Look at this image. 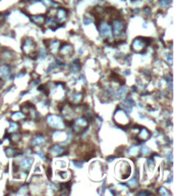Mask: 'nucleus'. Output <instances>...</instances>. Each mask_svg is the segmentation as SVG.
Masks as SVG:
<instances>
[{
    "instance_id": "f257e3e1",
    "label": "nucleus",
    "mask_w": 174,
    "mask_h": 196,
    "mask_svg": "<svg viewBox=\"0 0 174 196\" xmlns=\"http://www.w3.org/2000/svg\"><path fill=\"white\" fill-rule=\"evenodd\" d=\"M22 52L27 55V56L31 57V58H36L38 57V50H37V45L35 41L30 37H26L22 43Z\"/></svg>"
},
{
    "instance_id": "f03ea898",
    "label": "nucleus",
    "mask_w": 174,
    "mask_h": 196,
    "mask_svg": "<svg viewBox=\"0 0 174 196\" xmlns=\"http://www.w3.org/2000/svg\"><path fill=\"white\" fill-rule=\"evenodd\" d=\"M112 34L115 38H124L125 37V29H126V24L123 20L119 18H115L112 20L111 24Z\"/></svg>"
},
{
    "instance_id": "7ed1b4c3",
    "label": "nucleus",
    "mask_w": 174,
    "mask_h": 196,
    "mask_svg": "<svg viewBox=\"0 0 174 196\" xmlns=\"http://www.w3.org/2000/svg\"><path fill=\"white\" fill-rule=\"evenodd\" d=\"M149 38H145V37H136L134 39L132 43V51L136 52V53H142L147 49L148 45L150 44L151 41H149Z\"/></svg>"
},
{
    "instance_id": "20e7f679",
    "label": "nucleus",
    "mask_w": 174,
    "mask_h": 196,
    "mask_svg": "<svg viewBox=\"0 0 174 196\" xmlns=\"http://www.w3.org/2000/svg\"><path fill=\"white\" fill-rule=\"evenodd\" d=\"M47 125L52 129H57V130H62L65 128V122L61 115H49L46 119Z\"/></svg>"
},
{
    "instance_id": "39448f33",
    "label": "nucleus",
    "mask_w": 174,
    "mask_h": 196,
    "mask_svg": "<svg viewBox=\"0 0 174 196\" xmlns=\"http://www.w3.org/2000/svg\"><path fill=\"white\" fill-rule=\"evenodd\" d=\"M70 127H71L72 131H74V133L80 134L82 132H84L89 127V119H88V117H78V119H74V123H71Z\"/></svg>"
},
{
    "instance_id": "423d86ee",
    "label": "nucleus",
    "mask_w": 174,
    "mask_h": 196,
    "mask_svg": "<svg viewBox=\"0 0 174 196\" xmlns=\"http://www.w3.org/2000/svg\"><path fill=\"white\" fill-rule=\"evenodd\" d=\"M114 121L119 127H126L130 124V119L122 108H118L114 113Z\"/></svg>"
},
{
    "instance_id": "0eeeda50",
    "label": "nucleus",
    "mask_w": 174,
    "mask_h": 196,
    "mask_svg": "<svg viewBox=\"0 0 174 196\" xmlns=\"http://www.w3.org/2000/svg\"><path fill=\"white\" fill-rule=\"evenodd\" d=\"M98 30L99 33H100V36L104 39H111L113 34H112V29H111V25L107 22H104V20H100L98 23Z\"/></svg>"
},
{
    "instance_id": "6e6552de",
    "label": "nucleus",
    "mask_w": 174,
    "mask_h": 196,
    "mask_svg": "<svg viewBox=\"0 0 174 196\" xmlns=\"http://www.w3.org/2000/svg\"><path fill=\"white\" fill-rule=\"evenodd\" d=\"M118 174L120 176L121 180H125L128 177L130 176V173H132V167L128 162L126 161H121L119 162L118 165Z\"/></svg>"
},
{
    "instance_id": "1a4fd4ad",
    "label": "nucleus",
    "mask_w": 174,
    "mask_h": 196,
    "mask_svg": "<svg viewBox=\"0 0 174 196\" xmlns=\"http://www.w3.org/2000/svg\"><path fill=\"white\" fill-rule=\"evenodd\" d=\"M58 53L61 57L71 56L72 53H74V47L69 43H61L60 47L58 49Z\"/></svg>"
},
{
    "instance_id": "9d476101",
    "label": "nucleus",
    "mask_w": 174,
    "mask_h": 196,
    "mask_svg": "<svg viewBox=\"0 0 174 196\" xmlns=\"http://www.w3.org/2000/svg\"><path fill=\"white\" fill-rule=\"evenodd\" d=\"M33 162H34L33 157H24L20 161V163H18V168H20V170H22V172H28V173H29L30 169H31L32 165H33Z\"/></svg>"
},
{
    "instance_id": "9b49d317",
    "label": "nucleus",
    "mask_w": 174,
    "mask_h": 196,
    "mask_svg": "<svg viewBox=\"0 0 174 196\" xmlns=\"http://www.w3.org/2000/svg\"><path fill=\"white\" fill-rule=\"evenodd\" d=\"M151 137V133L150 131L146 128H140L138 132V135H136V138L138 139V142L142 143L144 141H147L149 138Z\"/></svg>"
},
{
    "instance_id": "f8f14e48",
    "label": "nucleus",
    "mask_w": 174,
    "mask_h": 196,
    "mask_svg": "<svg viewBox=\"0 0 174 196\" xmlns=\"http://www.w3.org/2000/svg\"><path fill=\"white\" fill-rule=\"evenodd\" d=\"M66 152V149L65 147L60 146V145H53V146L50 147L49 149V153L52 156H59V155H63V154Z\"/></svg>"
},
{
    "instance_id": "ddd939ff",
    "label": "nucleus",
    "mask_w": 174,
    "mask_h": 196,
    "mask_svg": "<svg viewBox=\"0 0 174 196\" xmlns=\"http://www.w3.org/2000/svg\"><path fill=\"white\" fill-rule=\"evenodd\" d=\"M68 99L71 104H78L83 100V93L80 92H70L68 94Z\"/></svg>"
},
{
    "instance_id": "4468645a",
    "label": "nucleus",
    "mask_w": 174,
    "mask_h": 196,
    "mask_svg": "<svg viewBox=\"0 0 174 196\" xmlns=\"http://www.w3.org/2000/svg\"><path fill=\"white\" fill-rule=\"evenodd\" d=\"M55 18L59 24L64 23L67 18V10L64 8H58L57 10H56Z\"/></svg>"
},
{
    "instance_id": "2eb2a0df",
    "label": "nucleus",
    "mask_w": 174,
    "mask_h": 196,
    "mask_svg": "<svg viewBox=\"0 0 174 196\" xmlns=\"http://www.w3.org/2000/svg\"><path fill=\"white\" fill-rule=\"evenodd\" d=\"M45 25H46V27H48L51 30H56L57 28H59V23L56 20L55 16H49V18H46Z\"/></svg>"
},
{
    "instance_id": "dca6fc26",
    "label": "nucleus",
    "mask_w": 174,
    "mask_h": 196,
    "mask_svg": "<svg viewBox=\"0 0 174 196\" xmlns=\"http://www.w3.org/2000/svg\"><path fill=\"white\" fill-rule=\"evenodd\" d=\"M11 74V66L8 64H2L0 66V78L7 79Z\"/></svg>"
},
{
    "instance_id": "f3484780",
    "label": "nucleus",
    "mask_w": 174,
    "mask_h": 196,
    "mask_svg": "<svg viewBox=\"0 0 174 196\" xmlns=\"http://www.w3.org/2000/svg\"><path fill=\"white\" fill-rule=\"evenodd\" d=\"M31 20L34 24H36L38 26H43L45 24V20H46V16L44 14H32L31 16Z\"/></svg>"
},
{
    "instance_id": "a211bd4d",
    "label": "nucleus",
    "mask_w": 174,
    "mask_h": 196,
    "mask_svg": "<svg viewBox=\"0 0 174 196\" xmlns=\"http://www.w3.org/2000/svg\"><path fill=\"white\" fill-rule=\"evenodd\" d=\"M60 44L61 42L58 40H55V41H49V44H48L47 47L50 49V51H51V53L55 54L58 52V49H59V47H60Z\"/></svg>"
},
{
    "instance_id": "6ab92c4d",
    "label": "nucleus",
    "mask_w": 174,
    "mask_h": 196,
    "mask_svg": "<svg viewBox=\"0 0 174 196\" xmlns=\"http://www.w3.org/2000/svg\"><path fill=\"white\" fill-rule=\"evenodd\" d=\"M45 142H46L45 137L43 135L39 134V135H36L33 138V140H32V145H33V146H41V145L45 144Z\"/></svg>"
},
{
    "instance_id": "aec40b11",
    "label": "nucleus",
    "mask_w": 174,
    "mask_h": 196,
    "mask_svg": "<svg viewBox=\"0 0 174 196\" xmlns=\"http://www.w3.org/2000/svg\"><path fill=\"white\" fill-rule=\"evenodd\" d=\"M127 94H128V89L126 86H121L120 88L116 91V97L118 99H124Z\"/></svg>"
},
{
    "instance_id": "412c9836",
    "label": "nucleus",
    "mask_w": 174,
    "mask_h": 196,
    "mask_svg": "<svg viewBox=\"0 0 174 196\" xmlns=\"http://www.w3.org/2000/svg\"><path fill=\"white\" fill-rule=\"evenodd\" d=\"M10 117L14 122H20V121H24V119L27 117V115L22 113V111H16V113H11Z\"/></svg>"
},
{
    "instance_id": "4be33fe9",
    "label": "nucleus",
    "mask_w": 174,
    "mask_h": 196,
    "mask_svg": "<svg viewBox=\"0 0 174 196\" xmlns=\"http://www.w3.org/2000/svg\"><path fill=\"white\" fill-rule=\"evenodd\" d=\"M4 152L5 154H6V156H8V157H14V156L16 155H20V154H18L20 150L14 148V147H6V148L4 149Z\"/></svg>"
},
{
    "instance_id": "5701e85b",
    "label": "nucleus",
    "mask_w": 174,
    "mask_h": 196,
    "mask_svg": "<svg viewBox=\"0 0 174 196\" xmlns=\"http://www.w3.org/2000/svg\"><path fill=\"white\" fill-rule=\"evenodd\" d=\"M80 70V60L78 59H76V60H74V62L70 64V66H69V71L72 73V74H76V73H78Z\"/></svg>"
},
{
    "instance_id": "b1692460",
    "label": "nucleus",
    "mask_w": 174,
    "mask_h": 196,
    "mask_svg": "<svg viewBox=\"0 0 174 196\" xmlns=\"http://www.w3.org/2000/svg\"><path fill=\"white\" fill-rule=\"evenodd\" d=\"M18 129H20V125L13 121V122H11L10 125H9V128L7 129V133L8 134L16 133V132H18Z\"/></svg>"
},
{
    "instance_id": "393cba45",
    "label": "nucleus",
    "mask_w": 174,
    "mask_h": 196,
    "mask_svg": "<svg viewBox=\"0 0 174 196\" xmlns=\"http://www.w3.org/2000/svg\"><path fill=\"white\" fill-rule=\"evenodd\" d=\"M140 152V147L136 146V145H134L129 148L128 150V155L129 156H136Z\"/></svg>"
},
{
    "instance_id": "a878e982",
    "label": "nucleus",
    "mask_w": 174,
    "mask_h": 196,
    "mask_svg": "<svg viewBox=\"0 0 174 196\" xmlns=\"http://www.w3.org/2000/svg\"><path fill=\"white\" fill-rule=\"evenodd\" d=\"M151 149L149 148L148 146H143L141 148V153H142V155H144V156H149L150 154H151Z\"/></svg>"
},
{
    "instance_id": "bb28decb",
    "label": "nucleus",
    "mask_w": 174,
    "mask_h": 196,
    "mask_svg": "<svg viewBox=\"0 0 174 196\" xmlns=\"http://www.w3.org/2000/svg\"><path fill=\"white\" fill-rule=\"evenodd\" d=\"M172 0H159V4L162 8H166L171 4Z\"/></svg>"
},
{
    "instance_id": "cd10ccee",
    "label": "nucleus",
    "mask_w": 174,
    "mask_h": 196,
    "mask_svg": "<svg viewBox=\"0 0 174 196\" xmlns=\"http://www.w3.org/2000/svg\"><path fill=\"white\" fill-rule=\"evenodd\" d=\"M127 185H128V186H129L130 188H136V187H138V179H136V178H132V180H129L128 182H127Z\"/></svg>"
},
{
    "instance_id": "c85d7f7f",
    "label": "nucleus",
    "mask_w": 174,
    "mask_h": 196,
    "mask_svg": "<svg viewBox=\"0 0 174 196\" xmlns=\"http://www.w3.org/2000/svg\"><path fill=\"white\" fill-rule=\"evenodd\" d=\"M47 54H48L47 50L43 48V49H40L38 51V57H40L41 59H44V58H46V57H47Z\"/></svg>"
},
{
    "instance_id": "c756f323",
    "label": "nucleus",
    "mask_w": 174,
    "mask_h": 196,
    "mask_svg": "<svg viewBox=\"0 0 174 196\" xmlns=\"http://www.w3.org/2000/svg\"><path fill=\"white\" fill-rule=\"evenodd\" d=\"M158 193L160 194V195H162V196H169L170 195V193H169V191H168L166 188H164V187H161L160 189L158 190Z\"/></svg>"
},
{
    "instance_id": "7c9ffc66",
    "label": "nucleus",
    "mask_w": 174,
    "mask_h": 196,
    "mask_svg": "<svg viewBox=\"0 0 174 196\" xmlns=\"http://www.w3.org/2000/svg\"><path fill=\"white\" fill-rule=\"evenodd\" d=\"M28 190H29V187H28L27 185H25V186H22V187L20 188V190H18V193H20V194L28 193Z\"/></svg>"
},
{
    "instance_id": "2f4dec72",
    "label": "nucleus",
    "mask_w": 174,
    "mask_h": 196,
    "mask_svg": "<svg viewBox=\"0 0 174 196\" xmlns=\"http://www.w3.org/2000/svg\"><path fill=\"white\" fill-rule=\"evenodd\" d=\"M147 163H148V165H149V167H151V169H153V168L155 167V160H154V158H153V157L148 158Z\"/></svg>"
},
{
    "instance_id": "473e14b6",
    "label": "nucleus",
    "mask_w": 174,
    "mask_h": 196,
    "mask_svg": "<svg viewBox=\"0 0 174 196\" xmlns=\"http://www.w3.org/2000/svg\"><path fill=\"white\" fill-rule=\"evenodd\" d=\"M91 23H93V18H91L90 16H85V18H84V24H85L86 26L90 25Z\"/></svg>"
},
{
    "instance_id": "72a5a7b5",
    "label": "nucleus",
    "mask_w": 174,
    "mask_h": 196,
    "mask_svg": "<svg viewBox=\"0 0 174 196\" xmlns=\"http://www.w3.org/2000/svg\"><path fill=\"white\" fill-rule=\"evenodd\" d=\"M74 165H76L78 169H82L84 165V162L83 161H74Z\"/></svg>"
},
{
    "instance_id": "f704fd0d",
    "label": "nucleus",
    "mask_w": 174,
    "mask_h": 196,
    "mask_svg": "<svg viewBox=\"0 0 174 196\" xmlns=\"http://www.w3.org/2000/svg\"><path fill=\"white\" fill-rule=\"evenodd\" d=\"M45 3L47 5H50V6H53V5H57V3H55L53 0H45Z\"/></svg>"
},
{
    "instance_id": "c9c22d12",
    "label": "nucleus",
    "mask_w": 174,
    "mask_h": 196,
    "mask_svg": "<svg viewBox=\"0 0 174 196\" xmlns=\"http://www.w3.org/2000/svg\"><path fill=\"white\" fill-rule=\"evenodd\" d=\"M138 195H151V192H149V191H141V192H138Z\"/></svg>"
},
{
    "instance_id": "e433bc0d",
    "label": "nucleus",
    "mask_w": 174,
    "mask_h": 196,
    "mask_svg": "<svg viewBox=\"0 0 174 196\" xmlns=\"http://www.w3.org/2000/svg\"><path fill=\"white\" fill-rule=\"evenodd\" d=\"M167 60L169 61L170 64H171V63H172V54H171V53H168V55H167Z\"/></svg>"
},
{
    "instance_id": "4c0bfd02",
    "label": "nucleus",
    "mask_w": 174,
    "mask_h": 196,
    "mask_svg": "<svg viewBox=\"0 0 174 196\" xmlns=\"http://www.w3.org/2000/svg\"><path fill=\"white\" fill-rule=\"evenodd\" d=\"M24 76H26V72L24 71V72H22V73H20V74L18 75V78H22Z\"/></svg>"
},
{
    "instance_id": "58836bf2",
    "label": "nucleus",
    "mask_w": 174,
    "mask_h": 196,
    "mask_svg": "<svg viewBox=\"0 0 174 196\" xmlns=\"http://www.w3.org/2000/svg\"><path fill=\"white\" fill-rule=\"evenodd\" d=\"M2 86H3V79L0 78V89L2 88Z\"/></svg>"
}]
</instances>
